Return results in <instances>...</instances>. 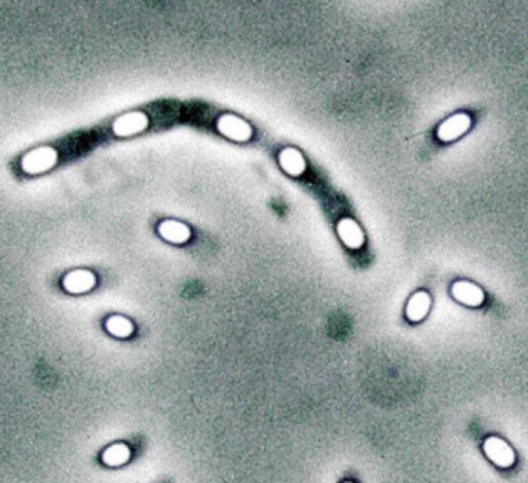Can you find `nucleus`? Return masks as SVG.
I'll return each mask as SVG.
<instances>
[{"label": "nucleus", "mask_w": 528, "mask_h": 483, "mask_svg": "<svg viewBox=\"0 0 528 483\" xmlns=\"http://www.w3.org/2000/svg\"><path fill=\"white\" fill-rule=\"evenodd\" d=\"M471 127V116L466 113H456L441 122L439 130H436V138L443 142H451L463 136L464 133Z\"/></svg>", "instance_id": "obj_5"}, {"label": "nucleus", "mask_w": 528, "mask_h": 483, "mask_svg": "<svg viewBox=\"0 0 528 483\" xmlns=\"http://www.w3.org/2000/svg\"><path fill=\"white\" fill-rule=\"evenodd\" d=\"M106 330L115 337H128L133 333V323L123 316H111L106 322Z\"/></svg>", "instance_id": "obj_13"}, {"label": "nucleus", "mask_w": 528, "mask_h": 483, "mask_svg": "<svg viewBox=\"0 0 528 483\" xmlns=\"http://www.w3.org/2000/svg\"><path fill=\"white\" fill-rule=\"evenodd\" d=\"M338 235L342 243L350 249L362 248V244L365 241V236L359 228V224L351 218H342L338 223Z\"/></svg>", "instance_id": "obj_8"}, {"label": "nucleus", "mask_w": 528, "mask_h": 483, "mask_svg": "<svg viewBox=\"0 0 528 483\" xmlns=\"http://www.w3.org/2000/svg\"><path fill=\"white\" fill-rule=\"evenodd\" d=\"M431 308V297L426 292L415 293L406 306V316L411 322H420L429 313Z\"/></svg>", "instance_id": "obj_11"}, {"label": "nucleus", "mask_w": 528, "mask_h": 483, "mask_svg": "<svg viewBox=\"0 0 528 483\" xmlns=\"http://www.w3.org/2000/svg\"><path fill=\"white\" fill-rule=\"evenodd\" d=\"M58 154L50 147H40L29 151L22 159V170L28 174H42L49 171L57 163Z\"/></svg>", "instance_id": "obj_1"}, {"label": "nucleus", "mask_w": 528, "mask_h": 483, "mask_svg": "<svg viewBox=\"0 0 528 483\" xmlns=\"http://www.w3.org/2000/svg\"><path fill=\"white\" fill-rule=\"evenodd\" d=\"M217 128L223 136L237 142H246L252 138V128L248 122L233 115L221 116L217 122Z\"/></svg>", "instance_id": "obj_4"}, {"label": "nucleus", "mask_w": 528, "mask_h": 483, "mask_svg": "<svg viewBox=\"0 0 528 483\" xmlns=\"http://www.w3.org/2000/svg\"><path fill=\"white\" fill-rule=\"evenodd\" d=\"M280 165L286 171L289 176H301L306 171V160H304L302 154L295 148H286L280 152Z\"/></svg>", "instance_id": "obj_10"}, {"label": "nucleus", "mask_w": 528, "mask_h": 483, "mask_svg": "<svg viewBox=\"0 0 528 483\" xmlns=\"http://www.w3.org/2000/svg\"><path fill=\"white\" fill-rule=\"evenodd\" d=\"M452 294L456 301L467 306H478L484 302V292L478 285L467 281H458L452 285Z\"/></svg>", "instance_id": "obj_7"}, {"label": "nucleus", "mask_w": 528, "mask_h": 483, "mask_svg": "<svg viewBox=\"0 0 528 483\" xmlns=\"http://www.w3.org/2000/svg\"><path fill=\"white\" fill-rule=\"evenodd\" d=\"M95 284H97V277L92 272H89V270H74L69 274H66L63 279L65 290L74 294L86 293L89 290H92Z\"/></svg>", "instance_id": "obj_6"}, {"label": "nucleus", "mask_w": 528, "mask_h": 483, "mask_svg": "<svg viewBox=\"0 0 528 483\" xmlns=\"http://www.w3.org/2000/svg\"><path fill=\"white\" fill-rule=\"evenodd\" d=\"M158 231L162 238L175 244H184L191 238V231L188 226L176 220L162 221Z\"/></svg>", "instance_id": "obj_9"}, {"label": "nucleus", "mask_w": 528, "mask_h": 483, "mask_svg": "<svg viewBox=\"0 0 528 483\" xmlns=\"http://www.w3.org/2000/svg\"><path fill=\"white\" fill-rule=\"evenodd\" d=\"M130 459V448L126 444L110 445L103 453V462L109 467L124 465Z\"/></svg>", "instance_id": "obj_12"}, {"label": "nucleus", "mask_w": 528, "mask_h": 483, "mask_svg": "<svg viewBox=\"0 0 528 483\" xmlns=\"http://www.w3.org/2000/svg\"><path fill=\"white\" fill-rule=\"evenodd\" d=\"M484 453L495 465L501 468H509L515 462V451L501 438H487L484 442Z\"/></svg>", "instance_id": "obj_2"}, {"label": "nucleus", "mask_w": 528, "mask_h": 483, "mask_svg": "<svg viewBox=\"0 0 528 483\" xmlns=\"http://www.w3.org/2000/svg\"><path fill=\"white\" fill-rule=\"evenodd\" d=\"M148 126V118L145 113L142 111H131L126 113V115L119 116L114 122V133L116 136L127 138L138 135V133L144 131Z\"/></svg>", "instance_id": "obj_3"}]
</instances>
